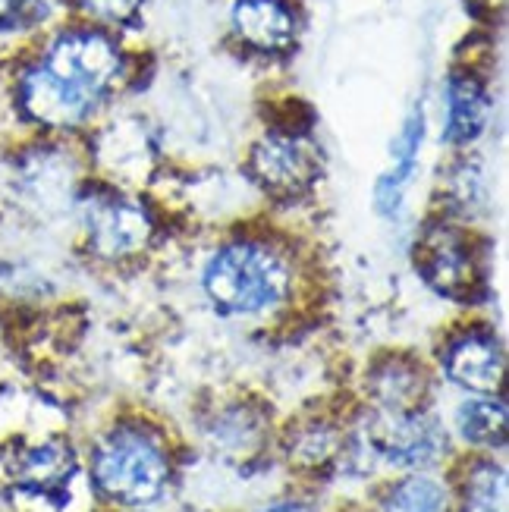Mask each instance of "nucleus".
<instances>
[{
    "label": "nucleus",
    "instance_id": "15",
    "mask_svg": "<svg viewBox=\"0 0 509 512\" xmlns=\"http://www.w3.org/2000/svg\"><path fill=\"white\" fill-rule=\"evenodd\" d=\"M450 506L453 500L447 487L437 478L418 472L393 481L381 497L384 512H450Z\"/></svg>",
    "mask_w": 509,
    "mask_h": 512
},
{
    "label": "nucleus",
    "instance_id": "16",
    "mask_svg": "<svg viewBox=\"0 0 509 512\" xmlns=\"http://www.w3.org/2000/svg\"><path fill=\"white\" fill-rule=\"evenodd\" d=\"M337 450H340V434L330 425H324V421H315V425H305L296 431L290 443V459L296 465H305V469H315V465L334 459Z\"/></svg>",
    "mask_w": 509,
    "mask_h": 512
},
{
    "label": "nucleus",
    "instance_id": "7",
    "mask_svg": "<svg viewBox=\"0 0 509 512\" xmlns=\"http://www.w3.org/2000/svg\"><path fill=\"white\" fill-rule=\"evenodd\" d=\"M440 362L444 374L466 393L491 396L503 384V346L484 327H466L450 337Z\"/></svg>",
    "mask_w": 509,
    "mask_h": 512
},
{
    "label": "nucleus",
    "instance_id": "3",
    "mask_svg": "<svg viewBox=\"0 0 509 512\" xmlns=\"http://www.w3.org/2000/svg\"><path fill=\"white\" fill-rule=\"evenodd\" d=\"M173 475L167 443L145 425L110 428L92 450V484L101 500L142 509L167 494Z\"/></svg>",
    "mask_w": 509,
    "mask_h": 512
},
{
    "label": "nucleus",
    "instance_id": "5",
    "mask_svg": "<svg viewBox=\"0 0 509 512\" xmlns=\"http://www.w3.org/2000/svg\"><path fill=\"white\" fill-rule=\"evenodd\" d=\"M88 246L104 258H126L151 239L148 211L123 195H98L85 205Z\"/></svg>",
    "mask_w": 509,
    "mask_h": 512
},
{
    "label": "nucleus",
    "instance_id": "12",
    "mask_svg": "<svg viewBox=\"0 0 509 512\" xmlns=\"http://www.w3.org/2000/svg\"><path fill=\"white\" fill-rule=\"evenodd\" d=\"M491 101L484 85L472 73H453L447 82V126L444 139L450 145H469L475 142L484 126H488Z\"/></svg>",
    "mask_w": 509,
    "mask_h": 512
},
{
    "label": "nucleus",
    "instance_id": "1",
    "mask_svg": "<svg viewBox=\"0 0 509 512\" xmlns=\"http://www.w3.org/2000/svg\"><path fill=\"white\" fill-rule=\"evenodd\" d=\"M123 79L117 41L98 29H63L16 76V107L29 123L66 132L92 120Z\"/></svg>",
    "mask_w": 509,
    "mask_h": 512
},
{
    "label": "nucleus",
    "instance_id": "8",
    "mask_svg": "<svg viewBox=\"0 0 509 512\" xmlns=\"http://www.w3.org/2000/svg\"><path fill=\"white\" fill-rule=\"evenodd\" d=\"M418 267H422L425 280L437 289V293L466 299L475 289V255L469 239L453 227H434L418 249Z\"/></svg>",
    "mask_w": 509,
    "mask_h": 512
},
{
    "label": "nucleus",
    "instance_id": "9",
    "mask_svg": "<svg viewBox=\"0 0 509 512\" xmlns=\"http://www.w3.org/2000/svg\"><path fill=\"white\" fill-rule=\"evenodd\" d=\"M230 22L249 48L264 54L286 51L296 38V16L286 0H236Z\"/></svg>",
    "mask_w": 509,
    "mask_h": 512
},
{
    "label": "nucleus",
    "instance_id": "17",
    "mask_svg": "<svg viewBox=\"0 0 509 512\" xmlns=\"http://www.w3.org/2000/svg\"><path fill=\"white\" fill-rule=\"evenodd\" d=\"M76 4L101 22H123L139 10L142 0H76Z\"/></svg>",
    "mask_w": 509,
    "mask_h": 512
},
{
    "label": "nucleus",
    "instance_id": "2",
    "mask_svg": "<svg viewBox=\"0 0 509 512\" xmlns=\"http://www.w3.org/2000/svg\"><path fill=\"white\" fill-rule=\"evenodd\" d=\"M202 283L220 315L255 318L286 302L293 289V267L268 242L236 239L211 255Z\"/></svg>",
    "mask_w": 509,
    "mask_h": 512
},
{
    "label": "nucleus",
    "instance_id": "13",
    "mask_svg": "<svg viewBox=\"0 0 509 512\" xmlns=\"http://www.w3.org/2000/svg\"><path fill=\"white\" fill-rule=\"evenodd\" d=\"M456 434L478 450L503 447L506 440V406L503 399L491 396H472L456 409Z\"/></svg>",
    "mask_w": 509,
    "mask_h": 512
},
{
    "label": "nucleus",
    "instance_id": "14",
    "mask_svg": "<svg viewBox=\"0 0 509 512\" xmlns=\"http://www.w3.org/2000/svg\"><path fill=\"white\" fill-rule=\"evenodd\" d=\"M459 512H506V472L494 459H475L459 481Z\"/></svg>",
    "mask_w": 509,
    "mask_h": 512
},
{
    "label": "nucleus",
    "instance_id": "4",
    "mask_svg": "<svg viewBox=\"0 0 509 512\" xmlns=\"http://www.w3.org/2000/svg\"><path fill=\"white\" fill-rule=\"evenodd\" d=\"M368 450L396 469H428L447 450V434L425 409L378 412L365 431Z\"/></svg>",
    "mask_w": 509,
    "mask_h": 512
},
{
    "label": "nucleus",
    "instance_id": "6",
    "mask_svg": "<svg viewBox=\"0 0 509 512\" xmlns=\"http://www.w3.org/2000/svg\"><path fill=\"white\" fill-rule=\"evenodd\" d=\"M249 167L264 189L293 195L312 186L318 176V154L308 139L296 136V132H271L252 148Z\"/></svg>",
    "mask_w": 509,
    "mask_h": 512
},
{
    "label": "nucleus",
    "instance_id": "18",
    "mask_svg": "<svg viewBox=\"0 0 509 512\" xmlns=\"http://www.w3.org/2000/svg\"><path fill=\"white\" fill-rule=\"evenodd\" d=\"M258 512H318V506H312L308 500H277Z\"/></svg>",
    "mask_w": 509,
    "mask_h": 512
},
{
    "label": "nucleus",
    "instance_id": "11",
    "mask_svg": "<svg viewBox=\"0 0 509 512\" xmlns=\"http://www.w3.org/2000/svg\"><path fill=\"white\" fill-rule=\"evenodd\" d=\"M428 390V377L422 365H415L403 355L381 362L368 377V393L378 412H409L422 409V399Z\"/></svg>",
    "mask_w": 509,
    "mask_h": 512
},
{
    "label": "nucleus",
    "instance_id": "10",
    "mask_svg": "<svg viewBox=\"0 0 509 512\" xmlns=\"http://www.w3.org/2000/svg\"><path fill=\"white\" fill-rule=\"evenodd\" d=\"M76 472V453L70 443L63 440H44L35 447L22 450L13 459V484L19 491L35 494V497H54L70 484Z\"/></svg>",
    "mask_w": 509,
    "mask_h": 512
}]
</instances>
